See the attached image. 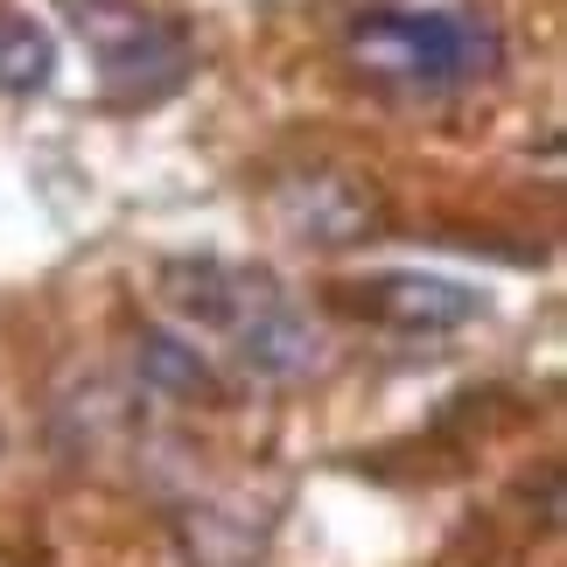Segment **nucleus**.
Instances as JSON below:
<instances>
[{
  "instance_id": "nucleus-5",
  "label": "nucleus",
  "mask_w": 567,
  "mask_h": 567,
  "mask_svg": "<svg viewBox=\"0 0 567 567\" xmlns=\"http://www.w3.org/2000/svg\"><path fill=\"white\" fill-rule=\"evenodd\" d=\"M99 71H105V92L120 105H155L189 78V42H183V29L126 14L99 35Z\"/></svg>"
},
{
  "instance_id": "nucleus-6",
  "label": "nucleus",
  "mask_w": 567,
  "mask_h": 567,
  "mask_svg": "<svg viewBox=\"0 0 567 567\" xmlns=\"http://www.w3.org/2000/svg\"><path fill=\"white\" fill-rule=\"evenodd\" d=\"M267 288H274V274L231 267V259H168L162 267V301L196 330H231Z\"/></svg>"
},
{
  "instance_id": "nucleus-8",
  "label": "nucleus",
  "mask_w": 567,
  "mask_h": 567,
  "mask_svg": "<svg viewBox=\"0 0 567 567\" xmlns=\"http://www.w3.org/2000/svg\"><path fill=\"white\" fill-rule=\"evenodd\" d=\"M56 71L50 29H35L29 14H0V92H42Z\"/></svg>"
},
{
  "instance_id": "nucleus-1",
  "label": "nucleus",
  "mask_w": 567,
  "mask_h": 567,
  "mask_svg": "<svg viewBox=\"0 0 567 567\" xmlns=\"http://www.w3.org/2000/svg\"><path fill=\"white\" fill-rule=\"evenodd\" d=\"M343 63L392 92H455L497 63V29L476 8H358Z\"/></svg>"
},
{
  "instance_id": "nucleus-7",
  "label": "nucleus",
  "mask_w": 567,
  "mask_h": 567,
  "mask_svg": "<svg viewBox=\"0 0 567 567\" xmlns=\"http://www.w3.org/2000/svg\"><path fill=\"white\" fill-rule=\"evenodd\" d=\"M134 379H141V392L176 400V406H217L225 400V379L210 372V358L176 330H141L134 337Z\"/></svg>"
},
{
  "instance_id": "nucleus-3",
  "label": "nucleus",
  "mask_w": 567,
  "mask_h": 567,
  "mask_svg": "<svg viewBox=\"0 0 567 567\" xmlns=\"http://www.w3.org/2000/svg\"><path fill=\"white\" fill-rule=\"evenodd\" d=\"M343 309L379 322V330H400V337H442V330H463V322L484 316V295L455 274H421V267H392V274H364V280H343Z\"/></svg>"
},
{
  "instance_id": "nucleus-4",
  "label": "nucleus",
  "mask_w": 567,
  "mask_h": 567,
  "mask_svg": "<svg viewBox=\"0 0 567 567\" xmlns=\"http://www.w3.org/2000/svg\"><path fill=\"white\" fill-rule=\"evenodd\" d=\"M225 337H231L238 364H246L252 379H274V385H301V379H316L322 364H330V337H322L280 288L259 295Z\"/></svg>"
},
{
  "instance_id": "nucleus-2",
  "label": "nucleus",
  "mask_w": 567,
  "mask_h": 567,
  "mask_svg": "<svg viewBox=\"0 0 567 567\" xmlns=\"http://www.w3.org/2000/svg\"><path fill=\"white\" fill-rule=\"evenodd\" d=\"M267 217L280 238L295 246H316V252H337V246H358L385 225V204L379 189L351 176V168H295L267 189Z\"/></svg>"
},
{
  "instance_id": "nucleus-9",
  "label": "nucleus",
  "mask_w": 567,
  "mask_h": 567,
  "mask_svg": "<svg viewBox=\"0 0 567 567\" xmlns=\"http://www.w3.org/2000/svg\"><path fill=\"white\" fill-rule=\"evenodd\" d=\"M56 8H71V14H78V21H84L92 35H105L113 21H126V14H134L126 0H56Z\"/></svg>"
}]
</instances>
